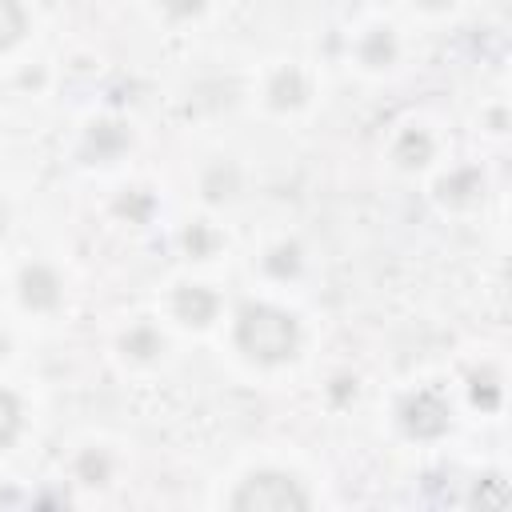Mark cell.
<instances>
[{
	"label": "cell",
	"instance_id": "obj_3",
	"mask_svg": "<svg viewBox=\"0 0 512 512\" xmlns=\"http://www.w3.org/2000/svg\"><path fill=\"white\" fill-rule=\"evenodd\" d=\"M16 424H20V412H16V400H12L8 392H0V444H4V440H12V432H16Z\"/></svg>",
	"mask_w": 512,
	"mask_h": 512
},
{
	"label": "cell",
	"instance_id": "obj_4",
	"mask_svg": "<svg viewBox=\"0 0 512 512\" xmlns=\"http://www.w3.org/2000/svg\"><path fill=\"white\" fill-rule=\"evenodd\" d=\"M20 32V12L12 0H0V44H8Z\"/></svg>",
	"mask_w": 512,
	"mask_h": 512
},
{
	"label": "cell",
	"instance_id": "obj_1",
	"mask_svg": "<svg viewBox=\"0 0 512 512\" xmlns=\"http://www.w3.org/2000/svg\"><path fill=\"white\" fill-rule=\"evenodd\" d=\"M240 340H244L256 356H264V360H280V356L292 352L296 332H292V320H288V316L268 312V308H256V312L244 316V324H240Z\"/></svg>",
	"mask_w": 512,
	"mask_h": 512
},
{
	"label": "cell",
	"instance_id": "obj_2",
	"mask_svg": "<svg viewBox=\"0 0 512 512\" xmlns=\"http://www.w3.org/2000/svg\"><path fill=\"white\" fill-rule=\"evenodd\" d=\"M232 504H236V508H304L308 496L300 492V484H296L292 476L264 472V476L244 480V488L236 492Z\"/></svg>",
	"mask_w": 512,
	"mask_h": 512
}]
</instances>
